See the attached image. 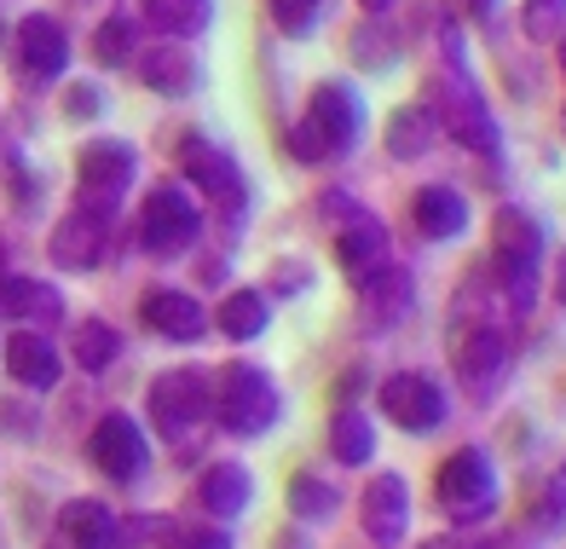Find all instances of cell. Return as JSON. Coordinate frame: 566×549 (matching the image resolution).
Segmentation results:
<instances>
[{"mask_svg":"<svg viewBox=\"0 0 566 549\" xmlns=\"http://www.w3.org/2000/svg\"><path fill=\"white\" fill-rule=\"evenodd\" d=\"M365 134V99L347 82H318L306 116L290 127V156L295 163H336Z\"/></svg>","mask_w":566,"mask_h":549,"instance_id":"cell-1","label":"cell"},{"mask_svg":"<svg viewBox=\"0 0 566 549\" xmlns=\"http://www.w3.org/2000/svg\"><path fill=\"white\" fill-rule=\"evenodd\" d=\"M277 416H283V400H277V387L266 376V364L238 359V364H226V371L214 376V423L226 434L261 439V434L277 428Z\"/></svg>","mask_w":566,"mask_h":549,"instance_id":"cell-2","label":"cell"},{"mask_svg":"<svg viewBox=\"0 0 566 549\" xmlns=\"http://www.w3.org/2000/svg\"><path fill=\"white\" fill-rule=\"evenodd\" d=\"M428 93H433L428 111L440 116V127L462 151H480V156L497 151V116H492V104H485V93L474 87V75L462 70V64H446L428 82Z\"/></svg>","mask_w":566,"mask_h":549,"instance_id":"cell-3","label":"cell"},{"mask_svg":"<svg viewBox=\"0 0 566 549\" xmlns=\"http://www.w3.org/2000/svg\"><path fill=\"white\" fill-rule=\"evenodd\" d=\"M492 249H497V272H503V296L526 319L532 301H537V267H544V226H537L526 208H497Z\"/></svg>","mask_w":566,"mask_h":549,"instance_id":"cell-4","label":"cell"},{"mask_svg":"<svg viewBox=\"0 0 566 549\" xmlns=\"http://www.w3.org/2000/svg\"><path fill=\"white\" fill-rule=\"evenodd\" d=\"M209 416H214L209 371L191 364V371H168V376L150 382V423H157V434L168 439V446H191Z\"/></svg>","mask_w":566,"mask_h":549,"instance_id":"cell-5","label":"cell"},{"mask_svg":"<svg viewBox=\"0 0 566 549\" xmlns=\"http://www.w3.org/2000/svg\"><path fill=\"white\" fill-rule=\"evenodd\" d=\"M433 491H440V509L457 520V527H474V520H485L497 509V468L480 446H462L440 463Z\"/></svg>","mask_w":566,"mask_h":549,"instance_id":"cell-6","label":"cell"},{"mask_svg":"<svg viewBox=\"0 0 566 549\" xmlns=\"http://www.w3.org/2000/svg\"><path fill=\"white\" fill-rule=\"evenodd\" d=\"M134 174H139V151L127 145V139H93L82 145V156H75V179H82V208L98 220H111L127 186H134Z\"/></svg>","mask_w":566,"mask_h":549,"instance_id":"cell-7","label":"cell"},{"mask_svg":"<svg viewBox=\"0 0 566 549\" xmlns=\"http://www.w3.org/2000/svg\"><path fill=\"white\" fill-rule=\"evenodd\" d=\"M202 231V208L191 203V191L179 186V179H168V186H150L145 208H139V244L150 255H179L191 249Z\"/></svg>","mask_w":566,"mask_h":549,"instance_id":"cell-8","label":"cell"},{"mask_svg":"<svg viewBox=\"0 0 566 549\" xmlns=\"http://www.w3.org/2000/svg\"><path fill=\"white\" fill-rule=\"evenodd\" d=\"M457 382H462V394H469L474 405H492L503 394V382H509V342H503V330L492 319H480L462 330V342H457Z\"/></svg>","mask_w":566,"mask_h":549,"instance_id":"cell-9","label":"cell"},{"mask_svg":"<svg viewBox=\"0 0 566 549\" xmlns=\"http://www.w3.org/2000/svg\"><path fill=\"white\" fill-rule=\"evenodd\" d=\"M324 208H329V215H347L336 226V260H342V272L353 283L370 278L376 267H388V226H381L376 215H365L358 203H347V197H329Z\"/></svg>","mask_w":566,"mask_h":549,"instance_id":"cell-10","label":"cell"},{"mask_svg":"<svg viewBox=\"0 0 566 549\" xmlns=\"http://www.w3.org/2000/svg\"><path fill=\"white\" fill-rule=\"evenodd\" d=\"M381 416L405 434H433L446 423V394L440 382H428L422 371H399L381 382Z\"/></svg>","mask_w":566,"mask_h":549,"instance_id":"cell-11","label":"cell"},{"mask_svg":"<svg viewBox=\"0 0 566 549\" xmlns=\"http://www.w3.org/2000/svg\"><path fill=\"white\" fill-rule=\"evenodd\" d=\"M87 452H93V463L105 468L111 480H139L145 468H150V439H145V428H139L127 411L98 416V428H93V439H87Z\"/></svg>","mask_w":566,"mask_h":549,"instance_id":"cell-12","label":"cell"},{"mask_svg":"<svg viewBox=\"0 0 566 549\" xmlns=\"http://www.w3.org/2000/svg\"><path fill=\"white\" fill-rule=\"evenodd\" d=\"M179 174H186L197 191H209L214 203H243V174H238V163H231L209 134H186V139H179Z\"/></svg>","mask_w":566,"mask_h":549,"instance_id":"cell-13","label":"cell"},{"mask_svg":"<svg viewBox=\"0 0 566 549\" xmlns=\"http://www.w3.org/2000/svg\"><path fill=\"white\" fill-rule=\"evenodd\" d=\"M134 70H139V82L150 93H163V99H186L202 82V59H197L191 41H157V46H145L139 59H134Z\"/></svg>","mask_w":566,"mask_h":549,"instance_id":"cell-14","label":"cell"},{"mask_svg":"<svg viewBox=\"0 0 566 549\" xmlns=\"http://www.w3.org/2000/svg\"><path fill=\"white\" fill-rule=\"evenodd\" d=\"M358 515H365V532L381 549H399L405 532H410V486H405V475H370Z\"/></svg>","mask_w":566,"mask_h":549,"instance_id":"cell-15","label":"cell"},{"mask_svg":"<svg viewBox=\"0 0 566 549\" xmlns=\"http://www.w3.org/2000/svg\"><path fill=\"white\" fill-rule=\"evenodd\" d=\"M18 64H23V75H41V82L70 70V35L53 12H30L18 23Z\"/></svg>","mask_w":566,"mask_h":549,"instance_id":"cell-16","label":"cell"},{"mask_svg":"<svg viewBox=\"0 0 566 549\" xmlns=\"http://www.w3.org/2000/svg\"><path fill=\"white\" fill-rule=\"evenodd\" d=\"M122 12L157 30L163 41H197L214 23V0H127Z\"/></svg>","mask_w":566,"mask_h":549,"instance_id":"cell-17","label":"cell"},{"mask_svg":"<svg viewBox=\"0 0 566 549\" xmlns=\"http://www.w3.org/2000/svg\"><path fill=\"white\" fill-rule=\"evenodd\" d=\"M358 296H365V324L370 330H394L405 324V312L417 307V283L405 267H376L370 278H358Z\"/></svg>","mask_w":566,"mask_h":549,"instance_id":"cell-18","label":"cell"},{"mask_svg":"<svg viewBox=\"0 0 566 549\" xmlns=\"http://www.w3.org/2000/svg\"><path fill=\"white\" fill-rule=\"evenodd\" d=\"M145 324L163 335V342H202V330H209V312L197 307V296H179V290H157L145 296Z\"/></svg>","mask_w":566,"mask_h":549,"instance_id":"cell-19","label":"cell"},{"mask_svg":"<svg viewBox=\"0 0 566 549\" xmlns=\"http://www.w3.org/2000/svg\"><path fill=\"white\" fill-rule=\"evenodd\" d=\"M105 226H111V220H98V215H87V208H75V215L59 220V231H53V260H59L64 272L98 267V255H105Z\"/></svg>","mask_w":566,"mask_h":549,"instance_id":"cell-20","label":"cell"},{"mask_svg":"<svg viewBox=\"0 0 566 549\" xmlns=\"http://www.w3.org/2000/svg\"><path fill=\"white\" fill-rule=\"evenodd\" d=\"M433 139H446V127L428 104H399L388 116V156L394 163H417V156L433 151Z\"/></svg>","mask_w":566,"mask_h":549,"instance_id":"cell-21","label":"cell"},{"mask_svg":"<svg viewBox=\"0 0 566 549\" xmlns=\"http://www.w3.org/2000/svg\"><path fill=\"white\" fill-rule=\"evenodd\" d=\"M197 504L209 515H220V520H238L254 504V475L243 463H214L209 475H202V486H197Z\"/></svg>","mask_w":566,"mask_h":549,"instance_id":"cell-22","label":"cell"},{"mask_svg":"<svg viewBox=\"0 0 566 549\" xmlns=\"http://www.w3.org/2000/svg\"><path fill=\"white\" fill-rule=\"evenodd\" d=\"M417 226L433 244L462 238V231H469V197H462L457 186H422L417 191Z\"/></svg>","mask_w":566,"mask_h":549,"instance_id":"cell-23","label":"cell"},{"mask_svg":"<svg viewBox=\"0 0 566 549\" xmlns=\"http://www.w3.org/2000/svg\"><path fill=\"white\" fill-rule=\"evenodd\" d=\"M0 312L23 324H59L64 319V296L41 278H7L0 283Z\"/></svg>","mask_w":566,"mask_h":549,"instance_id":"cell-24","label":"cell"},{"mask_svg":"<svg viewBox=\"0 0 566 549\" xmlns=\"http://www.w3.org/2000/svg\"><path fill=\"white\" fill-rule=\"evenodd\" d=\"M7 371L23 382V387H53L59 382V353L41 330H18L7 342Z\"/></svg>","mask_w":566,"mask_h":549,"instance_id":"cell-25","label":"cell"},{"mask_svg":"<svg viewBox=\"0 0 566 549\" xmlns=\"http://www.w3.org/2000/svg\"><path fill=\"white\" fill-rule=\"evenodd\" d=\"M64 538H70V549H111V543H116V515H111V504H98V498L64 504Z\"/></svg>","mask_w":566,"mask_h":549,"instance_id":"cell-26","label":"cell"},{"mask_svg":"<svg viewBox=\"0 0 566 549\" xmlns=\"http://www.w3.org/2000/svg\"><path fill=\"white\" fill-rule=\"evenodd\" d=\"M329 457L347 463V468H365L376 457V428H370V416L358 405L336 411V423H329Z\"/></svg>","mask_w":566,"mask_h":549,"instance_id":"cell-27","label":"cell"},{"mask_svg":"<svg viewBox=\"0 0 566 549\" xmlns=\"http://www.w3.org/2000/svg\"><path fill=\"white\" fill-rule=\"evenodd\" d=\"M214 324L231 335V342H261L266 324H272V307H266L261 290H231L214 312Z\"/></svg>","mask_w":566,"mask_h":549,"instance_id":"cell-28","label":"cell"},{"mask_svg":"<svg viewBox=\"0 0 566 549\" xmlns=\"http://www.w3.org/2000/svg\"><path fill=\"white\" fill-rule=\"evenodd\" d=\"M290 509H295L301 527H324V520L342 509V491L329 486V480H318L313 468H301V475L290 480Z\"/></svg>","mask_w":566,"mask_h":549,"instance_id":"cell-29","label":"cell"},{"mask_svg":"<svg viewBox=\"0 0 566 549\" xmlns=\"http://www.w3.org/2000/svg\"><path fill=\"white\" fill-rule=\"evenodd\" d=\"M70 353H75V364H82L87 376H98V371H111V364H116L122 335H116V324H105V319H87L82 330H75Z\"/></svg>","mask_w":566,"mask_h":549,"instance_id":"cell-30","label":"cell"},{"mask_svg":"<svg viewBox=\"0 0 566 549\" xmlns=\"http://www.w3.org/2000/svg\"><path fill=\"white\" fill-rule=\"evenodd\" d=\"M134 46H139V18H105L98 23V35H93V59L98 64H134Z\"/></svg>","mask_w":566,"mask_h":549,"instance_id":"cell-31","label":"cell"},{"mask_svg":"<svg viewBox=\"0 0 566 549\" xmlns=\"http://www.w3.org/2000/svg\"><path fill=\"white\" fill-rule=\"evenodd\" d=\"M532 527L544 532V538H560V532H566V468H555V475H549V486L537 491Z\"/></svg>","mask_w":566,"mask_h":549,"instance_id":"cell-32","label":"cell"},{"mask_svg":"<svg viewBox=\"0 0 566 549\" xmlns=\"http://www.w3.org/2000/svg\"><path fill=\"white\" fill-rule=\"evenodd\" d=\"M353 59L358 64H370V70H388L399 52H394V35L381 30V18H370V23H358L353 30Z\"/></svg>","mask_w":566,"mask_h":549,"instance_id":"cell-33","label":"cell"},{"mask_svg":"<svg viewBox=\"0 0 566 549\" xmlns=\"http://www.w3.org/2000/svg\"><path fill=\"white\" fill-rule=\"evenodd\" d=\"M272 18L283 35H313L324 18V0H272Z\"/></svg>","mask_w":566,"mask_h":549,"instance_id":"cell-34","label":"cell"},{"mask_svg":"<svg viewBox=\"0 0 566 549\" xmlns=\"http://www.w3.org/2000/svg\"><path fill=\"white\" fill-rule=\"evenodd\" d=\"M560 18H566V0H526V12H521L532 41H549V30H555Z\"/></svg>","mask_w":566,"mask_h":549,"instance_id":"cell-35","label":"cell"},{"mask_svg":"<svg viewBox=\"0 0 566 549\" xmlns=\"http://www.w3.org/2000/svg\"><path fill=\"white\" fill-rule=\"evenodd\" d=\"M174 549H231V532L226 527H179Z\"/></svg>","mask_w":566,"mask_h":549,"instance_id":"cell-36","label":"cell"},{"mask_svg":"<svg viewBox=\"0 0 566 549\" xmlns=\"http://www.w3.org/2000/svg\"><path fill=\"white\" fill-rule=\"evenodd\" d=\"M98 111H105V93L87 87V82H75L70 99H64V116H70V122H87V116H98Z\"/></svg>","mask_w":566,"mask_h":549,"instance_id":"cell-37","label":"cell"},{"mask_svg":"<svg viewBox=\"0 0 566 549\" xmlns=\"http://www.w3.org/2000/svg\"><path fill=\"white\" fill-rule=\"evenodd\" d=\"M157 532H168V520H116V543H145V538H157Z\"/></svg>","mask_w":566,"mask_h":549,"instance_id":"cell-38","label":"cell"},{"mask_svg":"<svg viewBox=\"0 0 566 549\" xmlns=\"http://www.w3.org/2000/svg\"><path fill=\"white\" fill-rule=\"evenodd\" d=\"M272 278H277V290H283V296H301V290H306V267H301V260H277Z\"/></svg>","mask_w":566,"mask_h":549,"instance_id":"cell-39","label":"cell"},{"mask_svg":"<svg viewBox=\"0 0 566 549\" xmlns=\"http://www.w3.org/2000/svg\"><path fill=\"white\" fill-rule=\"evenodd\" d=\"M462 12H469L474 23H497V12H503V0H457Z\"/></svg>","mask_w":566,"mask_h":549,"instance_id":"cell-40","label":"cell"},{"mask_svg":"<svg viewBox=\"0 0 566 549\" xmlns=\"http://www.w3.org/2000/svg\"><path fill=\"white\" fill-rule=\"evenodd\" d=\"M417 549H474V543L457 538V532H446V538H428V543H417Z\"/></svg>","mask_w":566,"mask_h":549,"instance_id":"cell-41","label":"cell"},{"mask_svg":"<svg viewBox=\"0 0 566 549\" xmlns=\"http://www.w3.org/2000/svg\"><path fill=\"white\" fill-rule=\"evenodd\" d=\"M555 301L566 307V249H560V260H555Z\"/></svg>","mask_w":566,"mask_h":549,"instance_id":"cell-42","label":"cell"},{"mask_svg":"<svg viewBox=\"0 0 566 549\" xmlns=\"http://www.w3.org/2000/svg\"><path fill=\"white\" fill-rule=\"evenodd\" d=\"M358 7H365V18H388L394 0H358Z\"/></svg>","mask_w":566,"mask_h":549,"instance_id":"cell-43","label":"cell"},{"mask_svg":"<svg viewBox=\"0 0 566 549\" xmlns=\"http://www.w3.org/2000/svg\"><path fill=\"white\" fill-rule=\"evenodd\" d=\"M555 59H560V75H566V35H560V46H555Z\"/></svg>","mask_w":566,"mask_h":549,"instance_id":"cell-44","label":"cell"},{"mask_svg":"<svg viewBox=\"0 0 566 549\" xmlns=\"http://www.w3.org/2000/svg\"><path fill=\"white\" fill-rule=\"evenodd\" d=\"M560 134H566V116H560Z\"/></svg>","mask_w":566,"mask_h":549,"instance_id":"cell-45","label":"cell"}]
</instances>
